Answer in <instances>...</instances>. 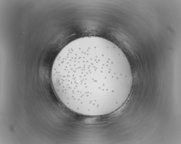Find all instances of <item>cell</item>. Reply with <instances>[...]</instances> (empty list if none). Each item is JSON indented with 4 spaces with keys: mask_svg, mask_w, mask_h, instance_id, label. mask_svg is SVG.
<instances>
[{
    "mask_svg": "<svg viewBox=\"0 0 181 144\" xmlns=\"http://www.w3.org/2000/svg\"><path fill=\"white\" fill-rule=\"evenodd\" d=\"M51 80L67 108L84 115L111 113L127 100L133 82L131 67L123 51L105 39L90 36L68 43L53 64Z\"/></svg>",
    "mask_w": 181,
    "mask_h": 144,
    "instance_id": "obj_1",
    "label": "cell"
}]
</instances>
